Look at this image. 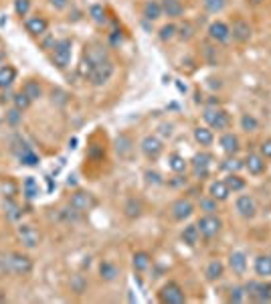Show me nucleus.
<instances>
[{
    "label": "nucleus",
    "mask_w": 271,
    "mask_h": 304,
    "mask_svg": "<svg viewBox=\"0 0 271 304\" xmlns=\"http://www.w3.org/2000/svg\"><path fill=\"white\" fill-rule=\"evenodd\" d=\"M2 262V268L10 274H16V276H26L32 272V260L28 256H22V254H8V256H2L0 258Z\"/></svg>",
    "instance_id": "f257e3e1"
},
{
    "label": "nucleus",
    "mask_w": 271,
    "mask_h": 304,
    "mask_svg": "<svg viewBox=\"0 0 271 304\" xmlns=\"http://www.w3.org/2000/svg\"><path fill=\"white\" fill-rule=\"evenodd\" d=\"M198 237H200V231H198L196 225H186V227L182 229V241H184L186 246L194 248V246L198 244Z\"/></svg>",
    "instance_id": "a878e982"
},
{
    "label": "nucleus",
    "mask_w": 271,
    "mask_h": 304,
    "mask_svg": "<svg viewBox=\"0 0 271 304\" xmlns=\"http://www.w3.org/2000/svg\"><path fill=\"white\" fill-rule=\"evenodd\" d=\"M202 118L211 130H227L229 128V114L221 108H207L202 112Z\"/></svg>",
    "instance_id": "20e7f679"
},
{
    "label": "nucleus",
    "mask_w": 271,
    "mask_h": 304,
    "mask_svg": "<svg viewBox=\"0 0 271 304\" xmlns=\"http://www.w3.org/2000/svg\"><path fill=\"white\" fill-rule=\"evenodd\" d=\"M265 0H247V4H251V6H259V4H263Z\"/></svg>",
    "instance_id": "6e6d98bb"
},
{
    "label": "nucleus",
    "mask_w": 271,
    "mask_h": 304,
    "mask_svg": "<svg viewBox=\"0 0 271 304\" xmlns=\"http://www.w3.org/2000/svg\"><path fill=\"white\" fill-rule=\"evenodd\" d=\"M116 150L120 156H130L132 150H134V144H132V140H130V136H126V134H122V136H118V140H116Z\"/></svg>",
    "instance_id": "c756f323"
},
{
    "label": "nucleus",
    "mask_w": 271,
    "mask_h": 304,
    "mask_svg": "<svg viewBox=\"0 0 271 304\" xmlns=\"http://www.w3.org/2000/svg\"><path fill=\"white\" fill-rule=\"evenodd\" d=\"M229 28H231V37H233L237 43H247V41L251 39V26H249V22H247L245 18H241V16H237Z\"/></svg>",
    "instance_id": "9d476101"
},
{
    "label": "nucleus",
    "mask_w": 271,
    "mask_h": 304,
    "mask_svg": "<svg viewBox=\"0 0 271 304\" xmlns=\"http://www.w3.org/2000/svg\"><path fill=\"white\" fill-rule=\"evenodd\" d=\"M18 120H20V110H18V108L10 110V112H8V122H10V124H18Z\"/></svg>",
    "instance_id": "603ef678"
},
{
    "label": "nucleus",
    "mask_w": 271,
    "mask_h": 304,
    "mask_svg": "<svg viewBox=\"0 0 271 304\" xmlns=\"http://www.w3.org/2000/svg\"><path fill=\"white\" fill-rule=\"evenodd\" d=\"M160 300L164 304H182L186 300V296H184V290L176 282H168L160 290Z\"/></svg>",
    "instance_id": "6e6552de"
},
{
    "label": "nucleus",
    "mask_w": 271,
    "mask_h": 304,
    "mask_svg": "<svg viewBox=\"0 0 271 304\" xmlns=\"http://www.w3.org/2000/svg\"><path fill=\"white\" fill-rule=\"evenodd\" d=\"M124 213H126V217H130V219L140 217V215H142V203H140L138 199H130V201L124 205Z\"/></svg>",
    "instance_id": "f704fd0d"
},
{
    "label": "nucleus",
    "mask_w": 271,
    "mask_h": 304,
    "mask_svg": "<svg viewBox=\"0 0 271 304\" xmlns=\"http://www.w3.org/2000/svg\"><path fill=\"white\" fill-rule=\"evenodd\" d=\"M176 37L182 39V41H188L194 37V26L190 22H184L182 26H176Z\"/></svg>",
    "instance_id": "4c0bfd02"
},
{
    "label": "nucleus",
    "mask_w": 271,
    "mask_h": 304,
    "mask_svg": "<svg viewBox=\"0 0 271 304\" xmlns=\"http://www.w3.org/2000/svg\"><path fill=\"white\" fill-rule=\"evenodd\" d=\"M229 266L235 274H243L247 270V256L243 252H233L229 256Z\"/></svg>",
    "instance_id": "412c9836"
},
{
    "label": "nucleus",
    "mask_w": 271,
    "mask_h": 304,
    "mask_svg": "<svg viewBox=\"0 0 271 304\" xmlns=\"http://www.w3.org/2000/svg\"><path fill=\"white\" fill-rule=\"evenodd\" d=\"M202 4H205V8H207V12H211V14H217V12L225 10V6H227V0H202Z\"/></svg>",
    "instance_id": "e433bc0d"
},
{
    "label": "nucleus",
    "mask_w": 271,
    "mask_h": 304,
    "mask_svg": "<svg viewBox=\"0 0 271 304\" xmlns=\"http://www.w3.org/2000/svg\"><path fill=\"white\" fill-rule=\"evenodd\" d=\"M160 132H162L164 136H172V126H170V124H162V126H160Z\"/></svg>",
    "instance_id": "5fc2aeb1"
},
{
    "label": "nucleus",
    "mask_w": 271,
    "mask_h": 304,
    "mask_svg": "<svg viewBox=\"0 0 271 304\" xmlns=\"http://www.w3.org/2000/svg\"><path fill=\"white\" fill-rule=\"evenodd\" d=\"M6 211H8V217H10V219H18V217L22 215L20 207H18V205H14L12 201H6Z\"/></svg>",
    "instance_id": "de8ad7c7"
},
{
    "label": "nucleus",
    "mask_w": 271,
    "mask_h": 304,
    "mask_svg": "<svg viewBox=\"0 0 271 304\" xmlns=\"http://www.w3.org/2000/svg\"><path fill=\"white\" fill-rule=\"evenodd\" d=\"M2 191H4V195L10 199V197H14V195H16V185H14L12 180H8V183H4V185H2Z\"/></svg>",
    "instance_id": "09e8293b"
},
{
    "label": "nucleus",
    "mask_w": 271,
    "mask_h": 304,
    "mask_svg": "<svg viewBox=\"0 0 271 304\" xmlns=\"http://www.w3.org/2000/svg\"><path fill=\"white\" fill-rule=\"evenodd\" d=\"M168 166H170V170H174L176 174H180V172H184L186 168H188V160L182 156V154H170L168 156Z\"/></svg>",
    "instance_id": "393cba45"
},
{
    "label": "nucleus",
    "mask_w": 271,
    "mask_h": 304,
    "mask_svg": "<svg viewBox=\"0 0 271 304\" xmlns=\"http://www.w3.org/2000/svg\"><path fill=\"white\" fill-rule=\"evenodd\" d=\"M196 227H198V231H200L202 237L211 239V237H215V235L221 231L223 221H221V217H217L215 213H207V215H202V217L198 219Z\"/></svg>",
    "instance_id": "39448f33"
},
{
    "label": "nucleus",
    "mask_w": 271,
    "mask_h": 304,
    "mask_svg": "<svg viewBox=\"0 0 271 304\" xmlns=\"http://www.w3.org/2000/svg\"><path fill=\"white\" fill-rule=\"evenodd\" d=\"M140 148H142V152L148 156V158H158L160 154H162V150H164V144H162V140L160 138H156V136H144L142 138V142H140Z\"/></svg>",
    "instance_id": "ddd939ff"
},
{
    "label": "nucleus",
    "mask_w": 271,
    "mask_h": 304,
    "mask_svg": "<svg viewBox=\"0 0 271 304\" xmlns=\"http://www.w3.org/2000/svg\"><path fill=\"white\" fill-rule=\"evenodd\" d=\"M71 55H73V43L71 39H61L55 43L53 47V63L59 69H67L71 63Z\"/></svg>",
    "instance_id": "f03ea898"
},
{
    "label": "nucleus",
    "mask_w": 271,
    "mask_h": 304,
    "mask_svg": "<svg viewBox=\"0 0 271 304\" xmlns=\"http://www.w3.org/2000/svg\"><path fill=\"white\" fill-rule=\"evenodd\" d=\"M110 41H112V45H122V41H124V35H122L120 31H116V33L110 37Z\"/></svg>",
    "instance_id": "864d4df0"
},
{
    "label": "nucleus",
    "mask_w": 271,
    "mask_h": 304,
    "mask_svg": "<svg viewBox=\"0 0 271 304\" xmlns=\"http://www.w3.org/2000/svg\"><path fill=\"white\" fill-rule=\"evenodd\" d=\"M150 262H152V258L146 252H136L134 258H132V266H134L136 272H146L150 268Z\"/></svg>",
    "instance_id": "bb28decb"
},
{
    "label": "nucleus",
    "mask_w": 271,
    "mask_h": 304,
    "mask_svg": "<svg viewBox=\"0 0 271 304\" xmlns=\"http://www.w3.org/2000/svg\"><path fill=\"white\" fill-rule=\"evenodd\" d=\"M144 176H146L148 185H164L162 176H160L158 172H154V170H146V172H144Z\"/></svg>",
    "instance_id": "49530a36"
},
{
    "label": "nucleus",
    "mask_w": 271,
    "mask_h": 304,
    "mask_svg": "<svg viewBox=\"0 0 271 304\" xmlns=\"http://www.w3.org/2000/svg\"><path fill=\"white\" fill-rule=\"evenodd\" d=\"M241 128L249 134V132H255V130L259 128V122H257L255 116H251V114H243V116H241Z\"/></svg>",
    "instance_id": "c9c22d12"
},
{
    "label": "nucleus",
    "mask_w": 271,
    "mask_h": 304,
    "mask_svg": "<svg viewBox=\"0 0 271 304\" xmlns=\"http://www.w3.org/2000/svg\"><path fill=\"white\" fill-rule=\"evenodd\" d=\"M14 79H16V69L14 67H10V65L0 67V87L2 89H8Z\"/></svg>",
    "instance_id": "cd10ccee"
},
{
    "label": "nucleus",
    "mask_w": 271,
    "mask_h": 304,
    "mask_svg": "<svg viewBox=\"0 0 271 304\" xmlns=\"http://www.w3.org/2000/svg\"><path fill=\"white\" fill-rule=\"evenodd\" d=\"M22 191H24L26 199H35V197H39V185H37L35 176H26V178H24V183H22Z\"/></svg>",
    "instance_id": "72a5a7b5"
},
{
    "label": "nucleus",
    "mask_w": 271,
    "mask_h": 304,
    "mask_svg": "<svg viewBox=\"0 0 271 304\" xmlns=\"http://www.w3.org/2000/svg\"><path fill=\"white\" fill-rule=\"evenodd\" d=\"M223 272H225L223 262L221 260H211L209 266H207V270H205V276H207L209 282H215V280H219L223 276Z\"/></svg>",
    "instance_id": "b1692460"
},
{
    "label": "nucleus",
    "mask_w": 271,
    "mask_h": 304,
    "mask_svg": "<svg viewBox=\"0 0 271 304\" xmlns=\"http://www.w3.org/2000/svg\"><path fill=\"white\" fill-rule=\"evenodd\" d=\"M211 162H213V156L207 154V152H200V154H194V158L190 160V166H192V174L194 178H207L211 174Z\"/></svg>",
    "instance_id": "423d86ee"
},
{
    "label": "nucleus",
    "mask_w": 271,
    "mask_h": 304,
    "mask_svg": "<svg viewBox=\"0 0 271 304\" xmlns=\"http://www.w3.org/2000/svg\"><path fill=\"white\" fill-rule=\"evenodd\" d=\"M255 272L257 276H271V256H259L255 260Z\"/></svg>",
    "instance_id": "2f4dec72"
},
{
    "label": "nucleus",
    "mask_w": 271,
    "mask_h": 304,
    "mask_svg": "<svg viewBox=\"0 0 271 304\" xmlns=\"http://www.w3.org/2000/svg\"><path fill=\"white\" fill-rule=\"evenodd\" d=\"M217 203H219V201H215V199L209 195V199H200V209L207 211V213H215V211H217Z\"/></svg>",
    "instance_id": "a18cd8bd"
},
{
    "label": "nucleus",
    "mask_w": 271,
    "mask_h": 304,
    "mask_svg": "<svg viewBox=\"0 0 271 304\" xmlns=\"http://www.w3.org/2000/svg\"><path fill=\"white\" fill-rule=\"evenodd\" d=\"M225 183H227L229 191H233V193H237V191H243V189H245V180H243L239 174H235V172H229V174H227V178H225Z\"/></svg>",
    "instance_id": "473e14b6"
},
{
    "label": "nucleus",
    "mask_w": 271,
    "mask_h": 304,
    "mask_svg": "<svg viewBox=\"0 0 271 304\" xmlns=\"http://www.w3.org/2000/svg\"><path fill=\"white\" fill-rule=\"evenodd\" d=\"M209 195H211L215 201H227L229 195H231V191H229V187H227L225 180H215V183H211V187H209Z\"/></svg>",
    "instance_id": "a211bd4d"
},
{
    "label": "nucleus",
    "mask_w": 271,
    "mask_h": 304,
    "mask_svg": "<svg viewBox=\"0 0 271 304\" xmlns=\"http://www.w3.org/2000/svg\"><path fill=\"white\" fill-rule=\"evenodd\" d=\"M12 102H14V108H18L20 112H22V110H26V108H28V106L32 104V100H30V98H28V96H26L24 92L16 94V96L12 98Z\"/></svg>",
    "instance_id": "58836bf2"
},
{
    "label": "nucleus",
    "mask_w": 271,
    "mask_h": 304,
    "mask_svg": "<svg viewBox=\"0 0 271 304\" xmlns=\"http://www.w3.org/2000/svg\"><path fill=\"white\" fill-rule=\"evenodd\" d=\"M89 16H91V20H93L95 24H99V26L108 22V12H106L104 4H91V6H89Z\"/></svg>",
    "instance_id": "c85d7f7f"
},
{
    "label": "nucleus",
    "mask_w": 271,
    "mask_h": 304,
    "mask_svg": "<svg viewBox=\"0 0 271 304\" xmlns=\"http://www.w3.org/2000/svg\"><path fill=\"white\" fill-rule=\"evenodd\" d=\"M235 209H237V213H239L241 217H245V219H253L255 213H257L255 199L249 197V195H241V197H237V201H235Z\"/></svg>",
    "instance_id": "f8f14e48"
},
{
    "label": "nucleus",
    "mask_w": 271,
    "mask_h": 304,
    "mask_svg": "<svg viewBox=\"0 0 271 304\" xmlns=\"http://www.w3.org/2000/svg\"><path fill=\"white\" fill-rule=\"evenodd\" d=\"M219 144H221V148L227 152V154H237L239 148H241V144H239V138L233 134V132H227V134H223L221 136V140H219Z\"/></svg>",
    "instance_id": "aec40b11"
},
{
    "label": "nucleus",
    "mask_w": 271,
    "mask_h": 304,
    "mask_svg": "<svg viewBox=\"0 0 271 304\" xmlns=\"http://www.w3.org/2000/svg\"><path fill=\"white\" fill-rule=\"evenodd\" d=\"M16 233H18L20 241H22L26 248H37V246L41 244V233H39V229L32 227V225L20 223V225L16 227Z\"/></svg>",
    "instance_id": "1a4fd4ad"
},
{
    "label": "nucleus",
    "mask_w": 271,
    "mask_h": 304,
    "mask_svg": "<svg viewBox=\"0 0 271 304\" xmlns=\"http://www.w3.org/2000/svg\"><path fill=\"white\" fill-rule=\"evenodd\" d=\"M265 288H267V296H269V302H271V284H265Z\"/></svg>",
    "instance_id": "4d7b16f0"
},
{
    "label": "nucleus",
    "mask_w": 271,
    "mask_h": 304,
    "mask_svg": "<svg viewBox=\"0 0 271 304\" xmlns=\"http://www.w3.org/2000/svg\"><path fill=\"white\" fill-rule=\"evenodd\" d=\"M162 14H164L162 12V4L158 0H148L144 4V18L146 20H158Z\"/></svg>",
    "instance_id": "4be33fe9"
},
{
    "label": "nucleus",
    "mask_w": 271,
    "mask_h": 304,
    "mask_svg": "<svg viewBox=\"0 0 271 304\" xmlns=\"http://www.w3.org/2000/svg\"><path fill=\"white\" fill-rule=\"evenodd\" d=\"M114 71H116L114 61L104 59V61L95 63V67H93V71H91V75H89V81H91L95 87H101V85H106V83L112 79Z\"/></svg>",
    "instance_id": "7ed1b4c3"
},
{
    "label": "nucleus",
    "mask_w": 271,
    "mask_h": 304,
    "mask_svg": "<svg viewBox=\"0 0 271 304\" xmlns=\"http://www.w3.org/2000/svg\"><path fill=\"white\" fill-rule=\"evenodd\" d=\"M243 166H245V162H241V160H237V158H229V160L223 162V168L229 170V172H237V170H241Z\"/></svg>",
    "instance_id": "c03bdc74"
},
{
    "label": "nucleus",
    "mask_w": 271,
    "mask_h": 304,
    "mask_svg": "<svg viewBox=\"0 0 271 304\" xmlns=\"http://www.w3.org/2000/svg\"><path fill=\"white\" fill-rule=\"evenodd\" d=\"M249 296H247V290H245V286H237V288H233L231 290V302H245Z\"/></svg>",
    "instance_id": "ea45409f"
},
{
    "label": "nucleus",
    "mask_w": 271,
    "mask_h": 304,
    "mask_svg": "<svg viewBox=\"0 0 271 304\" xmlns=\"http://www.w3.org/2000/svg\"><path fill=\"white\" fill-rule=\"evenodd\" d=\"M95 205H97L95 197H93L91 193H87V191H77V193H73V195H71V201H69V207H73L77 213L89 211V209H93Z\"/></svg>",
    "instance_id": "0eeeda50"
},
{
    "label": "nucleus",
    "mask_w": 271,
    "mask_h": 304,
    "mask_svg": "<svg viewBox=\"0 0 271 304\" xmlns=\"http://www.w3.org/2000/svg\"><path fill=\"white\" fill-rule=\"evenodd\" d=\"M265 166H267V162H265V158H263L261 154H255V152L247 154V158H245V168H247L251 174H261V172H265Z\"/></svg>",
    "instance_id": "dca6fc26"
},
{
    "label": "nucleus",
    "mask_w": 271,
    "mask_h": 304,
    "mask_svg": "<svg viewBox=\"0 0 271 304\" xmlns=\"http://www.w3.org/2000/svg\"><path fill=\"white\" fill-rule=\"evenodd\" d=\"M209 37H211L215 43L225 45V43L231 41V28H229L227 22H223V20H215V22H211V26H209Z\"/></svg>",
    "instance_id": "9b49d317"
},
{
    "label": "nucleus",
    "mask_w": 271,
    "mask_h": 304,
    "mask_svg": "<svg viewBox=\"0 0 271 304\" xmlns=\"http://www.w3.org/2000/svg\"><path fill=\"white\" fill-rule=\"evenodd\" d=\"M192 136H194V140H196L200 146H211V144L215 142V134H213V130H211L209 126H196V128L192 130Z\"/></svg>",
    "instance_id": "f3484780"
},
{
    "label": "nucleus",
    "mask_w": 271,
    "mask_h": 304,
    "mask_svg": "<svg viewBox=\"0 0 271 304\" xmlns=\"http://www.w3.org/2000/svg\"><path fill=\"white\" fill-rule=\"evenodd\" d=\"M24 28H26V33H30L32 37H43V35L47 33V28H49V22H47V18H43V16H30V18L24 20Z\"/></svg>",
    "instance_id": "2eb2a0df"
},
{
    "label": "nucleus",
    "mask_w": 271,
    "mask_h": 304,
    "mask_svg": "<svg viewBox=\"0 0 271 304\" xmlns=\"http://www.w3.org/2000/svg\"><path fill=\"white\" fill-rule=\"evenodd\" d=\"M18 160H20L22 164H26V166H37V164H39V156H37L32 150L20 154V156H18Z\"/></svg>",
    "instance_id": "79ce46f5"
},
{
    "label": "nucleus",
    "mask_w": 271,
    "mask_h": 304,
    "mask_svg": "<svg viewBox=\"0 0 271 304\" xmlns=\"http://www.w3.org/2000/svg\"><path fill=\"white\" fill-rule=\"evenodd\" d=\"M30 10V0H14V12L18 16H26Z\"/></svg>",
    "instance_id": "a19ab883"
},
{
    "label": "nucleus",
    "mask_w": 271,
    "mask_h": 304,
    "mask_svg": "<svg viewBox=\"0 0 271 304\" xmlns=\"http://www.w3.org/2000/svg\"><path fill=\"white\" fill-rule=\"evenodd\" d=\"M160 4H162V12L168 18H180L184 12V6L180 4V0H160Z\"/></svg>",
    "instance_id": "6ab92c4d"
},
{
    "label": "nucleus",
    "mask_w": 271,
    "mask_h": 304,
    "mask_svg": "<svg viewBox=\"0 0 271 304\" xmlns=\"http://www.w3.org/2000/svg\"><path fill=\"white\" fill-rule=\"evenodd\" d=\"M192 213H194V205H192L190 199H178V201H174V205H172V217L176 221H184Z\"/></svg>",
    "instance_id": "4468645a"
},
{
    "label": "nucleus",
    "mask_w": 271,
    "mask_h": 304,
    "mask_svg": "<svg viewBox=\"0 0 271 304\" xmlns=\"http://www.w3.org/2000/svg\"><path fill=\"white\" fill-rule=\"evenodd\" d=\"M99 276L106 282H114L120 276V268L116 264H112V262H101L99 264Z\"/></svg>",
    "instance_id": "5701e85b"
},
{
    "label": "nucleus",
    "mask_w": 271,
    "mask_h": 304,
    "mask_svg": "<svg viewBox=\"0 0 271 304\" xmlns=\"http://www.w3.org/2000/svg\"><path fill=\"white\" fill-rule=\"evenodd\" d=\"M174 37H176V24H164L160 28V39L162 41H170Z\"/></svg>",
    "instance_id": "37998d69"
},
{
    "label": "nucleus",
    "mask_w": 271,
    "mask_h": 304,
    "mask_svg": "<svg viewBox=\"0 0 271 304\" xmlns=\"http://www.w3.org/2000/svg\"><path fill=\"white\" fill-rule=\"evenodd\" d=\"M49 4L55 8V10H65L69 6V0H49Z\"/></svg>",
    "instance_id": "3c124183"
},
{
    "label": "nucleus",
    "mask_w": 271,
    "mask_h": 304,
    "mask_svg": "<svg viewBox=\"0 0 271 304\" xmlns=\"http://www.w3.org/2000/svg\"><path fill=\"white\" fill-rule=\"evenodd\" d=\"M22 92L35 102V100H41L43 98V87H41V83L39 81H35V79H30V81H26L24 85H22Z\"/></svg>",
    "instance_id": "7c9ffc66"
},
{
    "label": "nucleus",
    "mask_w": 271,
    "mask_h": 304,
    "mask_svg": "<svg viewBox=\"0 0 271 304\" xmlns=\"http://www.w3.org/2000/svg\"><path fill=\"white\" fill-rule=\"evenodd\" d=\"M259 150H261V156H263V158H271V138L269 140H263V142H261Z\"/></svg>",
    "instance_id": "8fccbe9b"
}]
</instances>
